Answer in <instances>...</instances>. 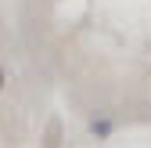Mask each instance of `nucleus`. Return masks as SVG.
I'll use <instances>...</instances> for the list:
<instances>
[{"label": "nucleus", "mask_w": 151, "mask_h": 148, "mask_svg": "<svg viewBox=\"0 0 151 148\" xmlns=\"http://www.w3.org/2000/svg\"><path fill=\"white\" fill-rule=\"evenodd\" d=\"M111 130H115V123H111V119H90V134L97 137V141H108Z\"/></svg>", "instance_id": "1"}, {"label": "nucleus", "mask_w": 151, "mask_h": 148, "mask_svg": "<svg viewBox=\"0 0 151 148\" xmlns=\"http://www.w3.org/2000/svg\"><path fill=\"white\" fill-rule=\"evenodd\" d=\"M4 83H7V72H4V65H0V90H4Z\"/></svg>", "instance_id": "2"}]
</instances>
